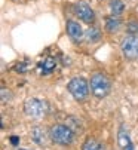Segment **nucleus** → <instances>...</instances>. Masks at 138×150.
I'll use <instances>...</instances> for the list:
<instances>
[{"label": "nucleus", "mask_w": 138, "mask_h": 150, "mask_svg": "<svg viewBox=\"0 0 138 150\" xmlns=\"http://www.w3.org/2000/svg\"><path fill=\"white\" fill-rule=\"evenodd\" d=\"M67 33L70 36V39L74 42H80L83 37V30H82L80 24L76 23V21H71V19L67 23Z\"/></svg>", "instance_id": "obj_7"}, {"label": "nucleus", "mask_w": 138, "mask_h": 150, "mask_svg": "<svg viewBox=\"0 0 138 150\" xmlns=\"http://www.w3.org/2000/svg\"><path fill=\"white\" fill-rule=\"evenodd\" d=\"M73 12L80 21H83V23H86V24H92L95 21L94 9H92L86 2H77L73 6Z\"/></svg>", "instance_id": "obj_6"}, {"label": "nucleus", "mask_w": 138, "mask_h": 150, "mask_svg": "<svg viewBox=\"0 0 138 150\" xmlns=\"http://www.w3.org/2000/svg\"><path fill=\"white\" fill-rule=\"evenodd\" d=\"M110 11H111V15L119 16L125 11V3L122 0H110Z\"/></svg>", "instance_id": "obj_11"}, {"label": "nucleus", "mask_w": 138, "mask_h": 150, "mask_svg": "<svg viewBox=\"0 0 138 150\" xmlns=\"http://www.w3.org/2000/svg\"><path fill=\"white\" fill-rule=\"evenodd\" d=\"M11 100H12V94H11V91L6 89V88H3V89H2V103L6 104V103L11 101Z\"/></svg>", "instance_id": "obj_15"}, {"label": "nucleus", "mask_w": 138, "mask_h": 150, "mask_svg": "<svg viewBox=\"0 0 138 150\" xmlns=\"http://www.w3.org/2000/svg\"><path fill=\"white\" fill-rule=\"evenodd\" d=\"M9 140H11V144L12 146H18L19 144V137H16V135H12Z\"/></svg>", "instance_id": "obj_17"}, {"label": "nucleus", "mask_w": 138, "mask_h": 150, "mask_svg": "<svg viewBox=\"0 0 138 150\" xmlns=\"http://www.w3.org/2000/svg\"><path fill=\"white\" fill-rule=\"evenodd\" d=\"M119 144H120L122 149H125V147H128V146L131 144L129 135H128V132L125 131V126H122L120 129H119Z\"/></svg>", "instance_id": "obj_13"}, {"label": "nucleus", "mask_w": 138, "mask_h": 150, "mask_svg": "<svg viewBox=\"0 0 138 150\" xmlns=\"http://www.w3.org/2000/svg\"><path fill=\"white\" fill-rule=\"evenodd\" d=\"M89 83L83 77H73L68 82V91L76 101H85L89 95Z\"/></svg>", "instance_id": "obj_4"}, {"label": "nucleus", "mask_w": 138, "mask_h": 150, "mask_svg": "<svg viewBox=\"0 0 138 150\" xmlns=\"http://www.w3.org/2000/svg\"><path fill=\"white\" fill-rule=\"evenodd\" d=\"M57 67V61L52 57H46L43 59V62L40 64V69H42V74H49L55 70Z\"/></svg>", "instance_id": "obj_9"}, {"label": "nucleus", "mask_w": 138, "mask_h": 150, "mask_svg": "<svg viewBox=\"0 0 138 150\" xmlns=\"http://www.w3.org/2000/svg\"><path fill=\"white\" fill-rule=\"evenodd\" d=\"M24 112L27 116H30L33 119H42L48 115L49 104H48V101L40 100V98H28L24 104Z\"/></svg>", "instance_id": "obj_3"}, {"label": "nucleus", "mask_w": 138, "mask_h": 150, "mask_svg": "<svg viewBox=\"0 0 138 150\" xmlns=\"http://www.w3.org/2000/svg\"><path fill=\"white\" fill-rule=\"evenodd\" d=\"M123 150H134V147H132V143H131V144H129L128 147H125Z\"/></svg>", "instance_id": "obj_19"}, {"label": "nucleus", "mask_w": 138, "mask_h": 150, "mask_svg": "<svg viewBox=\"0 0 138 150\" xmlns=\"http://www.w3.org/2000/svg\"><path fill=\"white\" fill-rule=\"evenodd\" d=\"M31 138L37 146H45L48 143V134L43 129L42 126H33L31 129Z\"/></svg>", "instance_id": "obj_8"}, {"label": "nucleus", "mask_w": 138, "mask_h": 150, "mask_svg": "<svg viewBox=\"0 0 138 150\" xmlns=\"http://www.w3.org/2000/svg\"><path fill=\"white\" fill-rule=\"evenodd\" d=\"M129 30H131V33H138V23H131Z\"/></svg>", "instance_id": "obj_16"}, {"label": "nucleus", "mask_w": 138, "mask_h": 150, "mask_svg": "<svg viewBox=\"0 0 138 150\" xmlns=\"http://www.w3.org/2000/svg\"><path fill=\"white\" fill-rule=\"evenodd\" d=\"M82 150H103L101 144L95 140V138H88L83 146H82Z\"/></svg>", "instance_id": "obj_12"}, {"label": "nucleus", "mask_w": 138, "mask_h": 150, "mask_svg": "<svg viewBox=\"0 0 138 150\" xmlns=\"http://www.w3.org/2000/svg\"><path fill=\"white\" fill-rule=\"evenodd\" d=\"M100 37H101V31H100L98 27H92L86 31L88 42H97V40H100Z\"/></svg>", "instance_id": "obj_14"}, {"label": "nucleus", "mask_w": 138, "mask_h": 150, "mask_svg": "<svg viewBox=\"0 0 138 150\" xmlns=\"http://www.w3.org/2000/svg\"><path fill=\"white\" fill-rule=\"evenodd\" d=\"M16 71L25 73V71H27V69H25V64H18V66H16Z\"/></svg>", "instance_id": "obj_18"}, {"label": "nucleus", "mask_w": 138, "mask_h": 150, "mask_svg": "<svg viewBox=\"0 0 138 150\" xmlns=\"http://www.w3.org/2000/svg\"><path fill=\"white\" fill-rule=\"evenodd\" d=\"M49 137L54 143H57L59 146H70V144H73V141L76 138L74 131L68 125H64V123L52 125L49 129Z\"/></svg>", "instance_id": "obj_2"}, {"label": "nucleus", "mask_w": 138, "mask_h": 150, "mask_svg": "<svg viewBox=\"0 0 138 150\" xmlns=\"http://www.w3.org/2000/svg\"><path fill=\"white\" fill-rule=\"evenodd\" d=\"M120 49L126 59H135L138 58V36L128 34L120 42Z\"/></svg>", "instance_id": "obj_5"}, {"label": "nucleus", "mask_w": 138, "mask_h": 150, "mask_svg": "<svg viewBox=\"0 0 138 150\" xmlns=\"http://www.w3.org/2000/svg\"><path fill=\"white\" fill-rule=\"evenodd\" d=\"M89 88H91V94L95 98L103 100L111 91V80H110L108 76H105L103 73H95V74L91 76Z\"/></svg>", "instance_id": "obj_1"}, {"label": "nucleus", "mask_w": 138, "mask_h": 150, "mask_svg": "<svg viewBox=\"0 0 138 150\" xmlns=\"http://www.w3.org/2000/svg\"><path fill=\"white\" fill-rule=\"evenodd\" d=\"M120 28V19L116 15H111L108 18H105V30L108 33H114Z\"/></svg>", "instance_id": "obj_10"}]
</instances>
